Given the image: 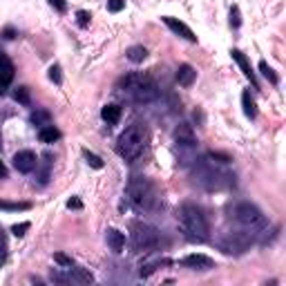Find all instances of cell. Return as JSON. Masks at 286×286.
Instances as JSON below:
<instances>
[{
	"label": "cell",
	"mask_w": 286,
	"mask_h": 286,
	"mask_svg": "<svg viewBox=\"0 0 286 286\" xmlns=\"http://www.w3.org/2000/svg\"><path fill=\"white\" fill-rule=\"evenodd\" d=\"M252 244V235L246 230H235L226 237L224 242H219V248H222L226 255H242L250 248Z\"/></svg>",
	"instance_id": "obj_6"
},
{
	"label": "cell",
	"mask_w": 286,
	"mask_h": 286,
	"mask_svg": "<svg viewBox=\"0 0 286 286\" xmlns=\"http://www.w3.org/2000/svg\"><path fill=\"white\" fill-rule=\"evenodd\" d=\"M36 164H38V159L32 150H20L14 154V168H16L18 172H25V174L32 172V170L36 168Z\"/></svg>",
	"instance_id": "obj_7"
},
{
	"label": "cell",
	"mask_w": 286,
	"mask_h": 286,
	"mask_svg": "<svg viewBox=\"0 0 286 286\" xmlns=\"http://www.w3.org/2000/svg\"><path fill=\"white\" fill-rule=\"evenodd\" d=\"M50 2L54 4L58 12H65V9H68V2H65V0H50Z\"/></svg>",
	"instance_id": "obj_35"
},
{
	"label": "cell",
	"mask_w": 286,
	"mask_h": 286,
	"mask_svg": "<svg viewBox=\"0 0 286 286\" xmlns=\"http://www.w3.org/2000/svg\"><path fill=\"white\" fill-rule=\"evenodd\" d=\"M240 25H242V14H240V7H237V4H232V7H230V27H232V30H237Z\"/></svg>",
	"instance_id": "obj_28"
},
{
	"label": "cell",
	"mask_w": 286,
	"mask_h": 286,
	"mask_svg": "<svg viewBox=\"0 0 286 286\" xmlns=\"http://www.w3.org/2000/svg\"><path fill=\"white\" fill-rule=\"evenodd\" d=\"M230 56H232V60H235V63L242 68V72H244V76H246V78H250L252 88H255V90L260 88V83H257V76H255V72H252V68H250V60L246 58V56L242 54L240 50H232V52H230Z\"/></svg>",
	"instance_id": "obj_13"
},
{
	"label": "cell",
	"mask_w": 286,
	"mask_h": 286,
	"mask_svg": "<svg viewBox=\"0 0 286 286\" xmlns=\"http://www.w3.org/2000/svg\"><path fill=\"white\" fill-rule=\"evenodd\" d=\"M68 208H70V210H80V208H83V202H80L78 197H72L68 202Z\"/></svg>",
	"instance_id": "obj_34"
},
{
	"label": "cell",
	"mask_w": 286,
	"mask_h": 286,
	"mask_svg": "<svg viewBox=\"0 0 286 286\" xmlns=\"http://www.w3.org/2000/svg\"><path fill=\"white\" fill-rule=\"evenodd\" d=\"M30 208H32L30 202H0V210H7V212L30 210Z\"/></svg>",
	"instance_id": "obj_22"
},
{
	"label": "cell",
	"mask_w": 286,
	"mask_h": 286,
	"mask_svg": "<svg viewBox=\"0 0 286 286\" xmlns=\"http://www.w3.org/2000/svg\"><path fill=\"white\" fill-rule=\"evenodd\" d=\"M14 63L7 54H0V94H4V88L14 80Z\"/></svg>",
	"instance_id": "obj_12"
},
{
	"label": "cell",
	"mask_w": 286,
	"mask_h": 286,
	"mask_svg": "<svg viewBox=\"0 0 286 286\" xmlns=\"http://www.w3.org/2000/svg\"><path fill=\"white\" fill-rule=\"evenodd\" d=\"M260 72H262V74H264V78H268L273 85H278V83H280L278 74H275V72L268 68V63H266V60H262V63H260Z\"/></svg>",
	"instance_id": "obj_25"
},
{
	"label": "cell",
	"mask_w": 286,
	"mask_h": 286,
	"mask_svg": "<svg viewBox=\"0 0 286 286\" xmlns=\"http://www.w3.org/2000/svg\"><path fill=\"white\" fill-rule=\"evenodd\" d=\"M159 240H161V235L154 226L143 224V222L132 224V246H134L136 250L148 252V250L156 248V246H159Z\"/></svg>",
	"instance_id": "obj_5"
},
{
	"label": "cell",
	"mask_w": 286,
	"mask_h": 286,
	"mask_svg": "<svg viewBox=\"0 0 286 286\" xmlns=\"http://www.w3.org/2000/svg\"><path fill=\"white\" fill-rule=\"evenodd\" d=\"M32 123H36V126H50V112H36L32 116Z\"/></svg>",
	"instance_id": "obj_29"
},
{
	"label": "cell",
	"mask_w": 286,
	"mask_h": 286,
	"mask_svg": "<svg viewBox=\"0 0 286 286\" xmlns=\"http://www.w3.org/2000/svg\"><path fill=\"white\" fill-rule=\"evenodd\" d=\"M121 9H126V0H108V12L118 14Z\"/></svg>",
	"instance_id": "obj_32"
},
{
	"label": "cell",
	"mask_w": 286,
	"mask_h": 286,
	"mask_svg": "<svg viewBox=\"0 0 286 286\" xmlns=\"http://www.w3.org/2000/svg\"><path fill=\"white\" fill-rule=\"evenodd\" d=\"M14 101L20 103V106H30V103H32L30 88H16V90H14Z\"/></svg>",
	"instance_id": "obj_23"
},
{
	"label": "cell",
	"mask_w": 286,
	"mask_h": 286,
	"mask_svg": "<svg viewBox=\"0 0 286 286\" xmlns=\"http://www.w3.org/2000/svg\"><path fill=\"white\" fill-rule=\"evenodd\" d=\"M2 36L7 38V40H12V38H16V30H14V27H7V30L2 32Z\"/></svg>",
	"instance_id": "obj_36"
},
{
	"label": "cell",
	"mask_w": 286,
	"mask_h": 286,
	"mask_svg": "<svg viewBox=\"0 0 286 286\" xmlns=\"http://www.w3.org/2000/svg\"><path fill=\"white\" fill-rule=\"evenodd\" d=\"M38 139H40L42 143H54L60 139V132L56 130L54 126H42L40 132H38Z\"/></svg>",
	"instance_id": "obj_19"
},
{
	"label": "cell",
	"mask_w": 286,
	"mask_h": 286,
	"mask_svg": "<svg viewBox=\"0 0 286 286\" xmlns=\"http://www.w3.org/2000/svg\"><path fill=\"white\" fill-rule=\"evenodd\" d=\"M0 179H7V168H4L2 161H0Z\"/></svg>",
	"instance_id": "obj_37"
},
{
	"label": "cell",
	"mask_w": 286,
	"mask_h": 286,
	"mask_svg": "<svg viewBox=\"0 0 286 286\" xmlns=\"http://www.w3.org/2000/svg\"><path fill=\"white\" fill-rule=\"evenodd\" d=\"M164 22H166V25H168L177 36L186 38V40H190V42H197V36H194V32L190 30L186 22H181V20H177V18H172V16H164Z\"/></svg>",
	"instance_id": "obj_11"
},
{
	"label": "cell",
	"mask_w": 286,
	"mask_h": 286,
	"mask_svg": "<svg viewBox=\"0 0 286 286\" xmlns=\"http://www.w3.org/2000/svg\"><path fill=\"white\" fill-rule=\"evenodd\" d=\"M181 264L188 266V268H194V270H210L214 266V262L210 260L208 255H202V252H194V255H188L181 260Z\"/></svg>",
	"instance_id": "obj_10"
},
{
	"label": "cell",
	"mask_w": 286,
	"mask_h": 286,
	"mask_svg": "<svg viewBox=\"0 0 286 286\" xmlns=\"http://www.w3.org/2000/svg\"><path fill=\"white\" fill-rule=\"evenodd\" d=\"M76 20H78L80 27H88L90 20H92V14H90V12H83V9H80V12H76Z\"/></svg>",
	"instance_id": "obj_31"
},
{
	"label": "cell",
	"mask_w": 286,
	"mask_h": 286,
	"mask_svg": "<svg viewBox=\"0 0 286 286\" xmlns=\"http://www.w3.org/2000/svg\"><path fill=\"white\" fill-rule=\"evenodd\" d=\"M208 159L226 166V164H230V161H232V156H230V154H226V152H208Z\"/></svg>",
	"instance_id": "obj_27"
},
{
	"label": "cell",
	"mask_w": 286,
	"mask_h": 286,
	"mask_svg": "<svg viewBox=\"0 0 286 286\" xmlns=\"http://www.w3.org/2000/svg\"><path fill=\"white\" fill-rule=\"evenodd\" d=\"M50 78L54 80L56 85H60V83H63V74H60V65H52V68H50Z\"/></svg>",
	"instance_id": "obj_30"
},
{
	"label": "cell",
	"mask_w": 286,
	"mask_h": 286,
	"mask_svg": "<svg viewBox=\"0 0 286 286\" xmlns=\"http://www.w3.org/2000/svg\"><path fill=\"white\" fill-rule=\"evenodd\" d=\"M242 106H244V114L248 118H255L257 116V108H255V101H252V96H250V92L246 90L244 94H242Z\"/></svg>",
	"instance_id": "obj_21"
},
{
	"label": "cell",
	"mask_w": 286,
	"mask_h": 286,
	"mask_svg": "<svg viewBox=\"0 0 286 286\" xmlns=\"http://www.w3.org/2000/svg\"><path fill=\"white\" fill-rule=\"evenodd\" d=\"M232 214H235V219L250 232V235H260L262 228L268 226V224H266V219H264V214H262V210L255 206V204H250V202L237 204L235 210H232Z\"/></svg>",
	"instance_id": "obj_4"
},
{
	"label": "cell",
	"mask_w": 286,
	"mask_h": 286,
	"mask_svg": "<svg viewBox=\"0 0 286 286\" xmlns=\"http://www.w3.org/2000/svg\"><path fill=\"white\" fill-rule=\"evenodd\" d=\"M83 156H85V161H88V166H92V168H96V170L103 168V159L98 154H94V152H90L88 148L83 150Z\"/></svg>",
	"instance_id": "obj_24"
},
{
	"label": "cell",
	"mask_w": 286,
	"mask_h": 286,
	"mask_svg": "<svg viewBox=\"0 0 286 286\" xmlns=\"http://www.w3.org/2000/svg\"><path fill=\"white\" fill-rule=\"evenodd\" d=\"M54 262H56L58 266H63V268H72V266H74L72 257L65 255V252H54Z\"/></svg>",
	"instance_id": "obj_26"
},
{
	"label": "cell",
	"mask_w": 286,
	"mask_h": 286,
	"mask_svg": "<svg viewBox=\"0 0 286 286\" xmlns=\"http://www.w3.org/2000/svg\"><path fill=\"white\" fill-rule=\"evenodd\" d=\"M174 141L179 143V146H184V148H192L194 146V130H192V126H188V123H181V126L174 130Z\"/></svg>",
	"instance_id": "obj_14"
},
{
	"label": "cell",
	"mask_w": 286,
	"mask_h": 286,
	"mask_svg": "<svg viewBox=\"0 0 286 286\" xmlns=\"http://www.w3.org/2000/svg\"><path fill=\"white\" fill-rule=\"evenodd\" d=\"M121 106H116V103H110V106H106L101 110V116H103V121L110 123V126H116L118 121H121Z\"/></svg>",
	"instance_id": "obj_17"
},
{
	"label": "cell",
	"mask_w": 286,
	"mask_h": 286,
	"mask_svg": "<svg viewBox=\"0 0 286 286\" xmlns=\"http://www.w3.org/2000/svg\"><path fill=\"white\" fill-rule=\"evenodd\" d=\"M126 56H128V60H132V63H143L146 56H148V50L143 45H132L130 50L126 52Z\"/></svg>",
	"instance_id": "obj_20"
},
{
	"label": "cell",
	"mask_w": 286,
	"mask_h": 286,
	"mask_svg": "<svg viewBox=\"0 0 286 286\" xmlns=\"http://www.w3.org/2000/svg\"><path fill=\"white\" fill-rule=\"evenodd\" d=\"M194 78H197V72H194L192 65H188V63L179 65V70H177V83H179V85H184V88H190V85L194 83Z\"/></svg>",
	"instance_id": "obj_16"
},
{
	"label": "cell",
	"mask_w": 286,
	"mask_h": 286,
	"mask_svg": "<svg viewBox=\"0 0 286 286\" xmlns=\"http://www.w3.org/2000/svg\"><path fill=\"white\" fill-rule=\"evenodd\" d=\"M106 240H108V246L114 252H123V248H126V235L121 230H116V228H108Z\"/></svg>",
	"instance_id": "obj_15"
},
{
	"label": "cell",
	"mask_w": 286,
	"mask_h": 286,
	"mask_svg": "<svg viewBox=\"0 0 286 286\" xmlns=\"http://www.w3.org/2000/svg\"><path fill=\"white\" fill-rule=\"evenodd\" d=\"M27 230H30V222H22V224H16V226H12V232H14L16 237H22Z\"/></svg>",
	"instance_id": "obj_33"
},
{
	"label": "cell",
	"mask_w": 286,
	"mask_h": 286,
	"mask_svg": "<svg viewBox=\"0 0 286 286\" xmlns=\"http://www.w3.org/2000/svg\"><path fill=\"white\" fill-rule=\"evenodd\" d=\"M130 96L134 98L136 103H150V101H154V98L159 96V88H156V83L150 78V80H146L139 90H134Z\"/></svg>",
	"instance_id": "obj_8"
},
{
	"label": "cell",
	"mask_w": 286,
	"mask_h": 286,
	"mask_svg": "<svg viewBox=\"0 0 286 286\" xmlns=\"http://www.w3.org/2000/svg\"><path fill=\"white\" fill-rule=\"evenodd\" d=\"M146 80H150V76L148 74H141V72H132V74L123 76L121 80H118V90H123V92L132 94L134 90H139Z\"/></svg>",
	"instance_id": "obj_9"
},
{
	"label": "cell",
	"mask_w": 286,
	"mask_h": 286,
	"mask_svg": "<svg viewBox=\"0 0 286 286\" xmlns=\"http://www.w3.org/2000/svg\"><path fill=\"white\" fill-rule=\"evenodd\" d=\"M179 226L188 242H194V244L208 242L206 214L202 212V208L194 206V204H184V206L179 208Z\"/></svg>",
	"instance_id": "obj_1"
},
{
	"label": "cell",
	"mask_w": 286,
	"mask_h": 286,
	"mask_svg": "<svg viewBox=\"0 0 286 286\" xmlns=\"http://www.w3.org/2000/svg\"><path fill=\"white\" fill-rule=\"evenodd\" d=\"M126 199L130 202V206L139 212L152 210V208H154V202H156L154 186H152L146 177H134L126 188Z\"/></svg>",
	"instance_id": "obj_3"
},
{
	"label": "cell",
	"mask_w": 286,
	"mask_h": 286,
	"mask_svg": "<svg viewBox=\"0 0 286 286\" xmlns=\"http://www.w3.org/2000/svg\"><path fill=\"white\" fill-rule=\"evenodd\" d=\"M72 282H78V284H92L94 282V275L90 273L88 268H74V266H72Z\"/></svg>",
	"instance_id": "obj_18"
},
{
	"label": "cell",
	"mask_w": 286,
	"mask_h": 286,
	"mask_svg": "<svg viewBox=\"0 0 286 286\" xmlns=\"http://www.w3.org/2000/svg\"><path fill=\"white\" fill-rule=\"evenodd\" d=\"M148 141V132L141 123H132L130 128H126V132H121L116 141V152L123 156L126 161H134L136 156L143 152Z\"/></svg>",
	"instance_id": "obj_2"
}]
</instances>
